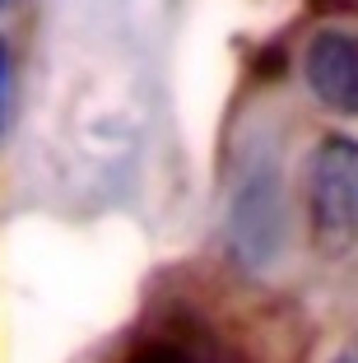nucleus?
<instances>
[{
  "instance_id": "2",
  "label": "nucleus",
  "mask_w": 358,
  "mask_h": 363,
  "mask_svg": "<svg viewBox=\"0 0 358 363\" xmlns=\"http://www.w3.org/2000/svg\"><path fill=\"white\" fill-rule=\"evenodd\" d=\"M312 233L326 252L358 247V140L326 135L307 163Z\"/></svg>"
},
{
  "instance_id": "7",
  "label": "nucleus",
  "mask_w": 358,
  "mask_h": 363,
  "mask_svg": "<svg viewBox=\"0 0 358 363\" xmlns=\"http://www.w3.org/2000/svg\"><path fill=\"white\" fill-rule=\"evenodd\" d=\"M10 5H14V0H5V10H10Z\"/></svg>"
},
{
  "instance_id": "1",
  "label": "nucleus",
  "mask_w": 358,
  "mask_h": 363,
  "mask_svg": "<svg viewBox=\"0 0 358 363\" xmlns=\"http://www.w3.org/2000/svg\"><path fill=\"white\" fill-rule=\"evenodd\" d=\"M289 210H284V182L270 159L252 163L228 201V252L242 270H270L284 252Z\"/></svg>"
},
{
  "instance_id": "6",
  "label": "nucleus",
  "mask_w": 358,
  "mask_h": 363,
  "mask_svg": "<svg viewBox=\"0 0 358 363\" xmlns=\"http://www.w3.org/2000/svg\"><path fill=\"white\" fill-rule=\"evenodd\" d=\"M330 363H358V345H345V350H340Z\"/></svg>"
},
{
  "instance_id": "4",
  "label": "nucleus",
  "mask_w": 358,
  "mask_h": 363,
  "mask_svg": "<svg viewBox=\"0 0 358 363\" xmlns=\"http://www.w3.org/2000/svg\"><path fill=\"white\" fill-rule=\"evenodd\" d=\"M126 363H201V359L191 350H181V345H172V340H145Z\"/></svg>"
},
{
  "instance_id": "3",
  "label": "nucleus",
  "mask_w": 358,
  "mask_h": 363,
  "mask_svg": "<svg viewBox=\"0 0 358 363\" xmlns=\"http://www.w3.org/2000/svg\"><path fill=\"white\" fill-rule=\"evenodd\" d=\"M303 75L330 112L358 117V33L321 28L303 52Z\"/></svg>"
},
{
  "instance_id": "5",
  "label": "nucleus",
  "mask_w": 358,
  "mask_h": 363,
  "mask_svg": "<svg viewBox=\"0 0 358 363\" xmlns=\"http://www.w3.org/2000/svg\"><path fill=\"white\" fill-rule=\"evenodd\" d=\"M0 89H5V130L14 126V107H19V75H14V47L5 43L0 52Z\"/></svg>"
}]
</instances>
